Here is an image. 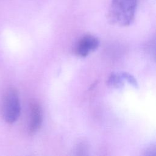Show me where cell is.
<instances>
[{
  "mask_svg": "<svg viewBox=\"0 0 156 156\" xmlns=\"http://www.w3.org/2000/svg\"><path fill=\"white\" fill-rule=\"evenodd\" d=\"M137 5V0H112L107 18L113 24L127 26L132 23Z\"/></svg>",
  "mask_w": 156,
  "mask_h": 156,
  "instance_id": "1",
  "label": "cell"
},
{
  "mask_svg": "<svg viewBox=\"0 0 156 156\" xmlns=\"http://www.w3.org/2000/svg\"><path fill=\"white\" fill-rule=\"evenodd\" d=\"M1 108L2 116L6 122L12 124L19 118L21 105L18 91L15 88H9L5 92Z\"/></svg>",
  "mask_w": 156,
  "mask_h": 156,
  "instance_id": "2",
  "label": "cell"
},
{
  "mask_svg": "<svg viewBox=\"0 0 156 156\" xmlns=\"http://www.w3.org/2000/svg\"><path fill=\"white\" fill-rule=\"evenodd\" d=\"M99 45V39L94 35L87 34L82 36L74 46V53L80 57H85L96 51Z\"/></svg>",
  "mask_w": 156,
  "mask_h": 156,
  "instance_id": "3",
  "label": "cell"
},
{
  "mask_svg": "<svg viewBox=\"0 0 156 156\" xmlns=\"http://www.w3.org/2000/svg\"><path fill=\"white\" fill-rule=\"evenodd\" d=\"M43 122V112L40 104L33 101L30 104V122L29 131L31 135L35 134L41 127Z\"/></svg>",
  "mask_w": 156,
  "mask_h": 156,
  "instance_id": "4",
  "label": "cell"
},
{
  "mask_svg": "<svg viewBox=\"0 0 156 156\" xmlns=\"http://www.w3.org/2000/svg\"><path fill=\"white\" fill-rule=\"evenodd\" d=\"M124 80L121 73H112L108 77L107 83L112 87L121 88L124 85Z\"/></svg>",
  "mask_w": 156,
  "mask_h": 156,
  "instance_id": "5",
  "label": "cell"
},
{
  "mask_svg": "<svg viewBox=\"0 0 156 156\" xmlns=\"http://www.w3.org/2000/svg\"><path fill=\"white\" fill-rule=\"evenodd\" d=\"M120 73L124 80H127L132 86H133L136 88L138 87L137 81L136 80V79H135V77L133 76H132L131 74H130L129 73H126V72H121Z\"/></svg>",
  "mask_w": 156,
  "mask_h": 156,
  "instance_id": "6",
  "label": "cell"
},
{
  "mask_svg": "<svg viewBox=\"0 0 156 156\" xmlns=\"http://www.w3.org/2000/svg\"><path fill=\"white\" fill-rule=\"evenodd\" d=\"M155 154V145H151L149 147L146 148L144 151V155H153Z\"/></svg>",
  "mask_w": 156,
  "mask_h": 156,
  "instance_id": "7",
  "label": "cell"
}]
</instances>
